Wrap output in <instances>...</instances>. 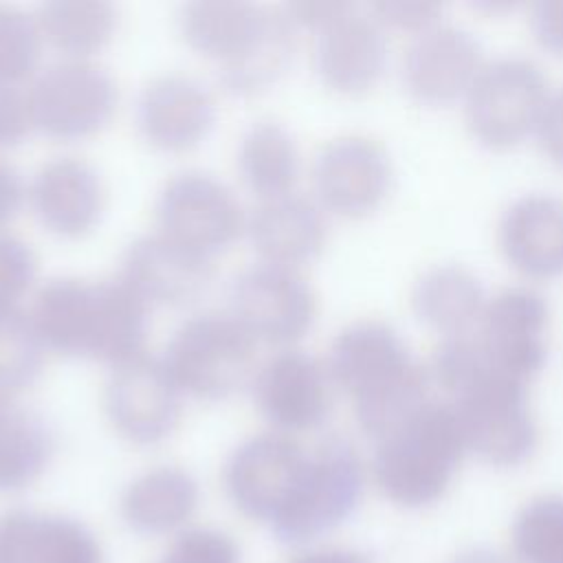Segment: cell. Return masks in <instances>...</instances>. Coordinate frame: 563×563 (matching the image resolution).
<instances>
[{
    "label": "cell",
    "instance_id": "d4e9b609",
    "mask_svg": "<svg viewBox=\"0 0 563 563\" xmlns=\"http://www.w3.org/2000/svg\"><path fill=\"white\" fill-rule=\"evenodd\" d=\"M411 310L442 336L473 332L488 301L482 279L462 264L424 268L409 292Z\"/></svg>",
    "mask_w": 563,
    "mask_h": 563
},
{
    "label": "cell",
    "instance_id": "d590c367",
    "mask_svg": "<svg viewBox=\"0 0 563 563\" xmlns=\"http://www.w3.org/2000/svg\"><path fill=\"white\" fill-rule=\"evenodd\" d=\"M442 7L420 0H383L372 4V18L385 29L407 31L413 35L438 24Z\"/></svg>",
    "mask_w": 563,
    "mask_h": 563
},
{
    "label": "cell",
    "instance_id": "e575fe53",
    "mask_svg": "<svg viewBox=\"0 0 563 563\" xmlns=\"http://www.w3.org/2000/svg\"><path fill=\"white\" fill-rule=\"evenodd\" d=\"M240 552L231 537L209 530L194 528L183 532L165 554L161 563H238Z\"/></svg>",
    "mask_w": 563,
    "mask_h": 563
},
{
    "label": "cell",
    "instance_id": "30bf717a",
    "mask_svg": "<svg viewBox=\"0 0 563 563\" xmlns=\"http://www.w3.org/2000/svg\"><path fill=\"white\" fill-rule=\"evenodd\" d=\"M332 385L323 361L292 347L268 356L251 380L260 413L286 435L325 422L332 407Z\"/></svg>",
    "mask_w": 563,
    "mask_h": 563
},
{
    "label": "cell",
    "instance_id": "ac0fdd59",
    "mask_svg": "<svg viewBox=\"0 0 563 563\" xmlns=\"http://www.w3.org/2000/svg\"><path fill=\"white\" fill-rule=\"evenodd\" d=\"M26 198L46 231L59 238H81L99 222L106 189L88 161L55 156L33 174Z\"/></svg>",
    "mask_w": 563,
    "mask_h": 563
},
{
    "label": "cell",
    "instance_id": "4dcf8cb0",
    "mask_svg": "<svg viewBox=\"0 0 563 563\" xmlns=\"http://www.w3.org/2000/svg\"><path fill=\"white\" fill-rule=\"evenodd\" d=\"M44 341L22 308L0 310V391L15 394L33 385L44 367Z\"/></svg>",
    "mask_w": 563,
    "mask_h": 563
},
{
    "label": "cell",
    "instance_id": "603a6c76",
    "mask_svg": "<svg viewBox=\"0 0 563 563\" xmlns=\"http://www.w3.org/2000/svg\"><path fill=\"white\" fill-rule=\"evenodd\" d=\"M0 563H103V556L77 519L18 508L0 515Z\"/></svg>",
    "mask_w": 563,
    "mask_h": 563
},
{
    "label": "cell",
    "instance_id": "f35d334b",
    "mask_svg": "<svg viewBox=\"0 0 563 563\" xmlns=\"http://www.w3.org/2000/svg\"><path fill=\"white\" fill-rule=\"evenodd\" d=\"M534 136L541 152L559 167H563V86L550 92L541 119L537 123Z\"/></svg>",
    "mask_w": 563,
    "mask_h": 563
},
{
    "label": "cell",
    "instance_id": "9c48e42d",
    "mask_svg": "<svg viewBox=\"0 0 563 563\" xmlns=\"http://www.w3.org/2000/svg\"><path fill=\"white\" fill-rule=\"evenodd\" d=\"M308 451L290 435L273 431L240 442L224 464V486L240 512L268 526L288 506Z\"/></svg>",
    "mask_w": 563,
    "mask_h": 563
},
{
    "label": "cell",
    "instance_id": "277c9868",
    "mask_svg": "<svg viewBox=\"0 0 563 563\" xmlns=\"http://www.w3.org/2000/svg\"><path fill=\"white\" fill-rule=\"evenodd\" d=\"M363 486L365 471L356 446L343 435H325L308 451L306 468L288 506L271 523L273 534L297 545L330 532L356 510Z\"/></svg>",
    "mask_w": 563,
    "mask_h": 563
},
{
    "label": "cell",
    "instance_id": "83f0119b",
    "mask_svg": "<svg viewBox=\"0 0 563 563\" xmlns=\"http://www.w3.org/2000/svg\"><path fill=\"white\" fill-rule=\"evenodd\" d=\"M238 172L244 185L266 198L290 194L299 176V147L292 132L273 119L253 121L238 143Z\"/></svg>",
    "mask_w": 563,
    "mask_h": 563
},
{
    "label": "cell",
    "instance_id": "7c38bea8",
    "mask_svg": "<svg viewBox=\"0 0 563 563\" xmlns=\"http://www.w3.org/2000/svg\"><path fill=\"white\" fill-rule=\"evenodd\" d=\"M550 308L541 292L510 286L488 297L475 336L493 367L528 383L548 358Z\"/></svg>",
    "mask_w": 563,
    "mask_h": 563
},
{
    "label": "cell",
    "instance_id": "484cf974",
    "mask_svg": "<svg viewBox=\"0 0 563 563\" xmlns=\"http://www.w3.org/2000/svg\"><path fill=\"white\" fill-rule=\"evenodd\" d=\"M196 506L198 484L178 466L145 471L121 495V515L141 534H165L180 528Z\"/></svg>",
    "mask_w": 563,
    "mask_h": 563
},
{
    "label": "cell",
    "instance_id": "ffe728a7",
    "mask_svg": "<svg viewBox=\"0 0 563 563\" xmlns=\"http://www.w3.org/2000/svg\"><path fill=\"white\" fill-rule=\"evenodd\" d=\"M506 262L521 275L548 279L563 273V198L523 194L508 202L497 222Z\"/></svg>",
    "mask_w": 563,
    "mask_h": 563
},
{
    "label": "cell",
    "instance_id": "f1b7e54d",
    "mask_svg": "<svg viewBox=\"0 0 563 563\" xmlns=\"http://www.w3.org/2000/svg\"><path fill=\"white\" fill-rule=\"evenodd\" d=\"M35 20L48 46L66 59H88L112 40L119 18L103 0H53L37 9Z\"/></svg>",
    "mask_w": 563,
    "mask_h": 563
},
{
    "label": "cell",
    "instance_id": "ab89813d",
    "mask_svg": "<svg viewBox=\"0 0 563 563\" xmlns=\"http://www.w3.org/2000/svg\"><path fill=\"white\" fill-rule=\"evenodd\" d=\"M528 22L532 37L541 48L554 55H563V0L537 2Z\"/></svg>",
    "mask_w": 563,
    "mask_h": 563
},
{
    "label": "cell",
    "instance_id": "4fadbf2b",
    "mask_svg": "<svg viewBox=\"0 0 563 563\" xmlns=\"http://www.w3.org/2000/svg\"><path fill=\"white\" fill-rule=\"evenodd\" d=\"M391 158L387 150L363 134L328 141L312 163V189L321 209L361 218L372 213L389 194Z\"/></svg>",
    "mask_w": 563,
    "mask_h": 563
},
{
    "label": "cell",
    "instance_id": "cb8c5ba5",
    "mask_svg": "<svg viewBox=\"0 0 563 563\" xmlns=\"http://www.w3.org/2000/svg\"><path fill=\"white\" fill-rule=\"evenodd\" d=\"M29 314L48 350L90 358L97 321V282L53 277L35 292Z\"/></svg>",
    "mask_w": 563,
    "mask_h": 563
},
{
    "label": "cell",
    "instance_id": "4316f807",
    "mask_svg": "<svg viewBox=\"0 0 563 563\" xmlns=\"http://www.w3.org/2000/svg\"><path fill=\"white\" fill-rule=\"evenodd\" d=\"M55 453V433L42 413L0 391V493L31 486Z\"/></svg>",
    "mask_w": 563,
    "mask_h": 563
},
{
    "label": "cell",
    "instance_id": "5b68a950",
    "mask_svg": "<svg viewBox=\"0 0 563 563\" xmlns=\"http://www.w3.org/2000/svg\"><path fill=\"white\" fill-rule=\"evenodd\" d=\"M548 97V81L532 59L495 57L464 95V121L482 145L506 150L534 134Z\"/></svg>",
    "mask_w": 563,
    "mask_h": 563
},
{
    "label": "cell",
    "instance_id": "3957f363",
    "mask_svg": "<svg viewBox=\"0 0 563 563\" xmlns=\"http://www.w3.org/2000/svg\"><path fill=\"white\" fill-rule=\"evenodd\" d=\"M255 345L229 312H200L174 330L163 363L183 394L224 400L253 380Z\"/></svg>",
    "mask_w": 563,
    "mask_h": 563
},
{
    "label": "cell",
    "instance_id": "5bb4252c",
    "mask_svg": "<svg viewBox=\"0 0 563 563\" xmlns=\"http://www.w3.org/2000/svg\"><path fill=\"white\" fill-rule=\"evenodd\" d=\"M484 66L477 37L455 24H433L411 37L400 77L405 90L420 103L446 106L464 99Z\"/></svg>",
    "mask_w": 563,
    "mask_h": 563
},
{
    "label": "cell",
    "instance_id": "ba28073f",
    "mask_svg": "<svg viewBox=\"0 0 563 563\" xmlns=\"http://www.w3.org/2000/svg\"><path fill=\"white\" fill-rule=\"evenodd\" d=\"M229 314L255 341L286 345L310 330L317 297L297 268L260 262L229 284Z\"/></svg>",
    "mask_w": 563,
    "mask_h": 563
},
{
    "label": "cell",
    "instance_id": "2e32d148",
    "mask_svg": "<svg viewBox=\"0 0 563 563\" xmlns=\"http://www.w3.org/2000/svg\"><path fill=\"white\" fill-rule=\"evenodd\" d=\"M416 363L418 358L394 325L361 319L332 339L325 367L332 383L347 391L354 402L389 387Z\"/></svg>",
    "mask_w": 563,
    "mask_h": 563
},
{
    "label": "cell",
    "instance_id": "f546056e",
    "mask_svg": "<svg viewBox=\"0 0 563 563\" xmlns=\"http://www.w3.org/2000/svg\"><path fill=\"white\" fill-rule=\"evenodd\" d=\"M295 33L297 29L288 20V15L284 11H275L266 35L249 53V57L238 66L218 73V79L224 86V90L238 97H251L273 86L292 62L297 44Z\"/></svg>",
    "mask_w": 563,
    "mask_h": 563
},
{
    "label": "cell",
    "instance_id": "d6986e66",
    "mask_svg": "<svg viewBox=\"0 0 563 563\" xmlns=\"http://www.w3.org/2000/svg\"><path fill=\"white\" fill-rule=\"evenodd\" d=\"M312 62L330 90L361 95L376 86L387 66L385 29L354 7L317 33Z\"/></svg>",
    "mask_w": 563,
    "mask_h": 563
},
{
    "label": "cell",
    "instance_id": "8d00e7d4",
    "mask_svg": "<svg viewBox=\"0 0 563 563\" xmlns=\"http://www.w3.org/2000/svg\"><path fill=\"white\" fill-rule=\"evenodd\" d=\"M33 130L29 92L20 86L0 84V150L20 145Z\"/></svg>",
    "mask_w": 563,
    "mask_h": 563
},
{
    "label": "cell",
    "instance_id": "1f68e13d",
    "mask_svg": "<svg viewBox=\"0 0 563 563\" xmlns=\"http://www.w3.org/2000/svg\"><path fill=\"white\" fill-rule=\"evenodd\" d=\"M512 548L523 563H563V495L534 497L519 510Z\"/></svg>",
    "mask_w": 563,
    "mask_h": 563
},
{
    "label": "cell",
    "instance_id": "d6a6232c",
    "mask_svg": "<svg viewBox=\"0 0 563 563\" xmlns=\"http://www.w3.org/2000/svg\"><path fill=\"white\" fill-rule=\"evenodd\" d=\"M37 20L20 9L0 7V84L18 86L31 77L42 55Z\"/></svg>",
    "mask_w": 563,
    "mask_h": 563
},
{
    "label": "cell",
    "instance_id": "7bdbcfd3",
    "mask_svg": "<svg viewBox=\"0 0 563 563\" xmlns=\"http://www.w3.org/2000/svg\"><path fill=\"white\" fill-rule=\"evenodd\" d=\"M451 563H510V561L493 550H468L457 554Z\"/></svg>",
    "mask_w": 563,
    "mask_h": 563
},
{
    "label": "cell",
    "instance_id": "b9f144b4",
    "mask_svg": "<svg viewBox=\"0 0 563 563\" xmlns=\"http://www.w3.org/2000/svg\"><path fill=\"white\" fill-rule=\"evenodd\" d=\"M292 563H367V559L352 550H319V552H308L295 559Z\"/></svg>",
    "mask_w": 563,
    "mask_h": 563
},
{
    "label": "cell",
    "instance_id": "60d3db41",
    "mask_svg": "<svg viewBox=\"0 0 563 563\" xmlns=\"http://www.w3.org/2000/svg\"><path fill=\"white\" fill-rule=\"evenodd\" d=\"M26 187L22 174L9 161L0 158V229L13 222V218L22 209Z\"/></svg>",
    "mask_w": 563,
    "mask_h": 563
},
{
    "label": "cell",
    "instance_id": "6da1fadb",
    "mask_svg": "<svg viewBox=\"0 0 563 563\" xmlns=\"http://www.w3.org/2000/svg\"><path fill=\"white\" fill-rule=\"evenodd\" d=\"M466 453L449 398H429L405 422L376 440L372 473L394 504L422 508L438 501Z\"/></svg>",
    "mask_w": 563,
    "mask_h": 563
},
{
    "label": "cell",
    "instance_id": "836d02e7",
    "mask_svg": "<svg viewBox=\"0 0 563 563\" xmlns=\"http://www.w3.org/2000/svg\"><path fill=\"white\" fill-rule=\"evenodd\" d=\"M37 275V257L33 249L11 235L0 233V310L18 308Z\"/></svg>",
    "mask_w": 563,
    "mask_h": 563
},
{
    "label": "cell",
    "instance_id": "44dd1931",
    "mask_svg": "<svg viewBox=\"0 0 563 563\" xmlns=\"http://www.w3.org/2000/svg\"><path fill=\"white\" fill-rule=\"evenodd\" d=\"M275 11L235 0H198L180 9L178 29L185 44L213 59L224 73L249 57L266 35Z\"/></svg>",
    "mask_w": 563,
    "mask_h": 563
},
{
    "label": "cell",
    "instance_id": "e0dca14e",
    "mask_svg": "<svg viewBox=\"0 0 563 563\" xmlns=\"http://www.w3.org/2000/svg\"><path fill=\"white\" fill-rule=\"evenodd\" d=\"M216 112V99L200 81L187 75H161L141 88L134 121L150 145L185 152L207 139Z\"/></svg>",
    "mask_w": 563,
    "mask_h": 563
},
{
    "label": "cell",
    "instance_id": "52a82bcc",
    "mask_svg": "<svg viewBox=\"0 0 563 563\" xmlns=\"http://www.w3.org/2000/svg\"><path fill=\"white\" fill-rule=\"evenodd\" d=\"M154 216L158 231L187 249L213 257L246 233V213L233 189L220 178L189 169L161 187Z\"/></svg>",
    "mask_w": 563,
    "mask_h": 563
},
{
    "label": "cell",
    "instance_id": "8fae6325",
    "mask_svg": "<svg viewBox=\"0 0 563 563\" xmlns=\"http://www.w3.org/2000/svg\"><path fill=\"white\" fill-rule=\"evenodd\" d=\"M180 387L163 358L141 354L112 367L103 407L112 427L134 444L165 440L180 420Z\"/></svg>",
    "mask_w": 563,
    "mask_h": 563
},
{
    "label": "cell",
    "instance_id": "74e56055",
    "mask_svg": "<svg viewBox=\"0 0 563 563\" xmlns=\"http://www.w3.org/2000/svg\"><path fill=\"white\" fill-rule=\"evenodd\" d=\"M354 4L343 0H301L284 7V13L295 24V29H310L314 33L323 31L345 13H350Z\"/></svg>",
    "mask_w": 563,
    "mask_h": 563
},
{
    "label": "cell",
    "instance_id": "7a4b0ae2",
    "mask_svg": "<svg viewBox=\"0 0 563 563\" xmlns=\"http://www.w3.org/2000/svg\"><path fill=\"white\" fill-rule=\"evenodd\" d=\"M466 451L493 466H517L537 446L539 427L523 380L490 361L451 398Z\"/></svg>",
    "mask_w": 563,
    "mask_h": 563
},
{
    "label": "cell",
    "instance_id": "7402d4cb",
    "mask_svg": "<svg viewBox=\"0 0 563 563\" xmlns=\"http://www.w3.org/2000/svg\"><path fill=\"white\" fill-rule=\"evenodd\" d=\"M246 235L262 262L297 268L321 253L328 224L317 200L290 191L262 200L246 218Z\"/></svg>",
    "mask_w": 563,
    "mask_h": 563
},
{
    "label": "cell",
    "instance_id": "9a60e30c",
    "mask_svg": "<svg viewBox=\"0 0 563 563\" xmlns=\"http://www.w3.org/2000/svg\"><path fill=\"white\" fill-rule=\"evenodd\" d=\"M119 279L150 308L196 301L213 279L211 257L187 249L165 233H145L128 244Z\"/></svg>",
    "mask_w": 563,
    "mask_h": 563
},
{
    "label": "cell",
    "instance_id": "8992f818",
    "mask_svg": "<svg viewBox=\"0 0 563 563\" xmlns=\"http://www.w3.org/2000/svg\"><path fill=\"white\" fill-rule=\"evenodd\" d=\"M33 125L57 141L97 134L117 110V81L90 59H62L42 68L26 88Z\"/></svg>",
    "mask_w": 563,
    "mask_h": 563
}]
</instances>
